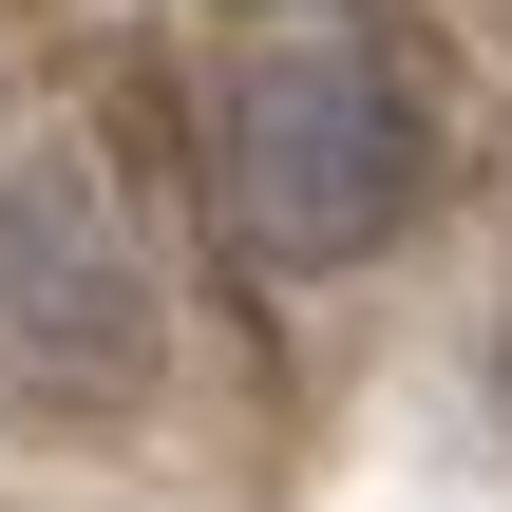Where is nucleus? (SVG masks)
<instances>
[{
    "mask_svg": "<svg viewBox=\"0 0 512 512\" xmlns=\"http://www.w3.org/2000/svg\"><path fill=\"white\" fill-rule=\"evenodd\" d=\"M418 76L361 38V19H266L228 76H209V190L266 266H342L418 209Z\"/></svg>",
    "mask_w": 512,
    "mask_h": 512,
    "instance_id": "obj_1",
    "label": "nucleus"
},
{
    "mask_svg": "<svg viewBox=\"0 0 512 512\" xmlns=\"http://www.w3.org/2000/svg\"><path fill=\"white\" fill-rule=\"evenodd\" d=\"M0 361L19 380H95V399L152 361V266H133V228H114V190L76 152L0 171Z\"/></svg>",
    "mask_w": 512,
    "mask_h": 512,
    "instance_id": "obj_2",
    "label": "nucleus"
}]
</instances>
